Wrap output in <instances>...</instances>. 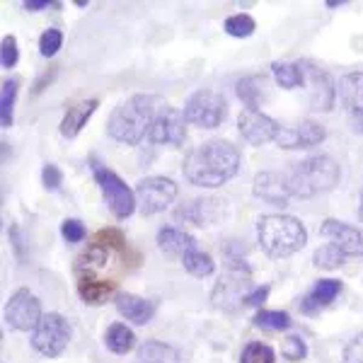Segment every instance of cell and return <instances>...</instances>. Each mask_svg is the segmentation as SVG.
I'll list each match as a JSON object with an SVG mask.
<instances>
[{
  "label": "cell",
  "instance_id": "6",
  "mask_svg": "<svg viewBox=\"0 0 363 363\" xmlns=\"http://www.w3.org/2000/svg\"><path fill=\"white\" fill-rule=\"evenodd\" d=\"M225 112H228L225 99L220 97L218 92L199 90L189 97V102H186L184 119L199 128H216L223 124Z\"/></svg>",
  "mask_w": 363,
  "mask_h": 363
},
{
  "label": "cell",
  "instance_id": "29",
  "mask_svg": "<svg viewBox=\"0 0 363 363\" xmlns=\"http://www.w3.org/2000/svg\"><path fill=\"white\" fill-rule=\"evenodd\" d=\"M17 78H8L3 85V99H0V114H3V126L13 124V104H15V95H17Z\"/></svg>",
  "mask_w": 363,
  "mask_h": 363
},
{
  "label": "cell",
  "instance_id": "35",
  "mask_svg": "<svg viewBox=\"0 0 363 363\" xmlns=\"http://www.w3.org/2000/svg\"><path fill=\"white\" fill-rule=\"evenodd\" d=\"M61 233H63V238L68 240V242H80V240L85 238V225L80 223V220H66V223L61 225Z\"/></svg>",
  "mask_w": 363,
  "mask_h": 363
},
{
  "label": "cell",
  "instance_id": "9",
  "mask_svg": "<svg viewBox=\"0 0 363 363\" xmlns=\"http://www.w3.org/2000/svg\"><path fill=\"white\" fill-rule=\"evenodd\" d=\"M95 179L102 186L104 201H107L109 211L119 218H128L136 211V194L126 186L124 179H119L112 169H104L95 165Z\"/></svg>",
  "mask_w": 363,
  "mask_h": 363
},
{
  "label": "cell",
  "instance_id": "23",
  "mask_svg": "<svg viewBox=\"0 0 363 363\" xmlns=\"http://www.w3.org/2000/svg\"><path fill=\"white\" fill-rule=\"evenodd\" d=\"M140 363H179V356L162 342H145L140 347Z\"/></svg>",
  "mask_w": 363,
  "mask_h": 363
},
{
  "label": "cell",
  "instance_id": "2",
  "mask_svg": "<svg viewBox=\"0 0 363 363\" xmlns=\"http://www.w3.org/2000/svg\"><path fill=\"white\" fill-rule=\"evenodd\" d=\"M167 109L165 99L157 95H133L121 107H116L109 116L107 131L114 140L128 145H138L143 138H148L150 126L155 119Z\"/></svg>",
  "mask_w": 363,
  "mask_h": 363
},
{
  "label": "cell",
  "instance_id": "20",
  "mask_svg": "<svg viewBox=\"0 0 363 363\" xmlns=\"http://www.w3.org/2000/svg\"><path fill=\"white\" fill-rule=\"evenodd\" d=\"M116 308L119 313L124 315L128 322L133 325H145L155 313V306L145 298H138V296H131V294H119L116 296Z\"/></svg>",
  "mask_w": 363,
  "mask_h": 363
},
{
  "label": "cell",
  "instance_id": "36",
  "mask_svg": "<svg viewBox=\"0 0 363 363\" xmlns=\"http://www.w3.org/2000/svg\"><path fill=\"white\" fill-rule=\"evenodd\" d=\"M0 58H3V66L5 68H13L17 63V44L13 37H5L3 39V49H0Z\"/></svg>",
  "mask_w": 363,
  "mask_h": 363
},
{
  "label": "cell",
  "instance_id": "10",
  "mask_svg": "<svg viewBox=\"0 0 363 363\" xmlns=\"http://www.w3.org/2000/svg\"><path fill=\"white\" fill-rule=\"evenodd\" d=\"M42 303L39 298L32 294L29 289H20L17 294L10 298L8 306H5V320L13 330L20 332H34V327L42 320Z\"/></svg>",
  "mask_w": 363,
  "mask_h": 363
},
{
  "label": "cell",
  "instance_id": "8",
  "mask_svg": "<svg viewBox=\"0 0 363 363\" xmlns=\"http://www.w3.org/2000/svg\"><path fill=\"white\" fill-rule=\"evenodd\" d=\"M252 294L250 289V267L242 264V262H235V272L228 269V274L218 281L213 291V303L223 310H235L242 303H247V298Z\"/></svg>",
  "mask_w": 363,
  "mask_h": 363
},
{
  "label": "cell",
  "instance_id": "1",
  "mask_svg": "<svg viewBox=\"0 0 363 363\" xmlns=\"http://www.w3.org/2000/svg\"><path fill=\"white\" fill-rule=\"evenodd\" d=\"M184 177L203 189L223 186L240 169V153L228 140H208L191 150L184 160Z\"/></svg>",
  "mask_w": 363,
  "mask_h": 363
},
{
  "label": "cell",
  "instance_id": "34",
  "mask_svg": "<svg viewBox=\"0 0 363 363\" xmlns=\"http://www.w3.org/2000/svg\"><path fill=\"white\" fill-rule=\"evenodd\" d=\"M344 363H363V335L354 337L344 349Z\"/></svg>",
  "mask_w": 363,
  "mask_h": 363
},
{
  "label": "cell",
  "instance_id": "38",
  "mask_svg": "<svg viewBox=\"0 0 363 363\" xmlns=\"http://www.w3.org/2000/svg\"><path fill=\"white\" fill-rule=\"evenodd\" d=\"M267 286H262V289H257V291H252L250 294V298H247V306H259L262 301L267 298Z\"/></svg>",
  "mask_w": 363,
  "mask_h": 363
},
{
  "label": "cell",
  "instance_id": "26",
  "mask_svg": "<svg viewBox=\"0 0 363 363\" xmlns=\"http://www.w3.org/2000/svg\"><path fill=\"white\" fill-rule=\"evenodd\" d=\"M238 95L247 104V109H259V102H262V97H264L262 78H242L238 83Z\"/></svg>",
  "mask_w": 363,
  "mask_h": 363
},
{
  "label": "cell",
  "instance_id": "12",
  "mask_svg": "<svg viewBox=\"0 0 363 363\" xmlns=\"http://www.w3.org/2000/svg\"><path fill=\"white\" fill-rule=\"evenodd\" d=\"M238 128L242 133V138L250 140L252 145H264L269 140H277L279 133V126L274 124V119H269L259 109H247V107L240 112Z\"/></svg>",
  "mask_w": 363,
  "mask_h": 363
},
{
  "label": "cell",
  "instance_id": "31",
  "mask_svg": "<svg viewBox=\"0 0 363 363\" xmlns=\"http://www.w3.org/2000/svg\"><path fill=\"white\" fill-rule=\"evenodd\" d=\"M225 32L230 37H250L255 32V20L250 15H233L225 20Z\"/></svg>",
  "mask_w": 363,
  "mask_h": 363
},
{
  "label": "cell",
  "instance_id": "30",
  "mask_svg": "<svg viewBox=\"0 0 363 363\" xmlns=\"http://www.w3.org/2000/svg\"><path fill=\"white\" fill-rule=\"evenodd\" d=\"M274 361H277L274 359V351L262 342L247 344L242 351V359H240V363H274Z\"/></svg>",
  "mask_w": 363,
  "mask_h": 363
},
{
  "label": "cell",
  "instance_id": "18",
  "mask_svg": "<svg viewBox=\"0 0 363 363\" xmlns=\"http://www.w3.org/2000/svg\"><path fill=\"white\" fill-rule=\"evenodd\" d=\"M339 95L354 119L363 116V73H349L339 80Z\"/></svg>",
  "mask_w": 363,
  "mask_h": 363
},
{
  "label": "cell",
  "instance_id": "16",
  "mask_svg": "<svg viewBox=\"0 0 363 363\" xmlns=\"http://www.w3.org/2000/svg\"><path fill=\"white\" fill-rule=\"evenodd\" d=\"M157 247L165 252L167 257H182V259H184L191 250H196V242H194V238L186 235L179 228L165 225L157 233Z\"/></svg>",
  "mask_w": 363,
  "mask_h": 363
},
{
  "label": "cell",
  "instance_id": "40",
  "mask_svg": "<svg viewBox=\"0 0 363 363\" xmlns=\"http://www.w3.org/2000/svg\"><path fill=\"white\" fill-rule=\"evenodd\" d=\"M356 121V128H359V131H363V116H361V119H354Z\"/></svg>",
  "mask_w": 363,
  "mask_h": 363
},
{
  "label": "cell",
  "instance_id": "3",
  "mask_svg": "<svg viewBox=\"0 0 363 363\" xmlns=\"http://www.w3.org/2000/svg\"><path fill=\"white\" fill-rule=\"evenodd\" d=\"M291 194L298 199H313L325 191H332L339 184V165L330 155H315L286 174Z\"/></svg>",
  "mask_w": 363,
  "mask_h": 363
},
{
  "label": "cell",
  "instance_id": "5",
  "mask_svg": "<svg viewBox=\"0 0 363 363\" xmlns=\"http://www.w3.org/2000/svg\"><path fill=\"white\" fill-rule=\"evenodd\" d=\"M70 342V325L58 313H46L32 332V347L42 356H61Z\"/></svg>",
  "mask_w": 363,
  "mask_h": 363
},
{
  "label": "cell",
  "instance_id": "27",
  "mask_svg": "<svg viewBox=\"0 0 363 363\" xmlns=\"http://www.w3.org/2000/svg\"><path fill=\"white\" fill-rule=\"evenodd\" d=\"M344 262H347V255L332 242L322 245V247L315 252V264L320 269H339Z\"/></svg>",
  "mask_w": 363,
  "mask_h": 363
},
{
  "label": "cell",
  "instance_id": "25",
  "mask_svg": "<svg viewBox=\"0 0 363 363\" xmlns=\"http://www.w3.org/2000/svg\"><path fill=\"white\" fill-rule=\"evenodd\" d=\"M182 262H184L186 272H189L191 277H199V279L211 277V274L216 272V262L211 259L206 252H201V250H191Z\"/></svg>",
  "mask_w": 363,
  "mask_h": 363
},
{
  "label": "cell",
  "instance_id": "13",
  "mask_svg": "<svg viewBox=\"0 0 363 363\" xmlns=\"http://www.w3.org/2000/svg\"><path fill=\"white\" fill-rule=\"evenodd\" d=\"M325 140V128L315 121H301L296 126H279L277 143L286 150H301L313 148Z\"/></svg>",
  "mask_w": 363,
  "mask_h": 363
},
{
  "label": "cell",
  "instance_id": "39",
  "mask_svg": "<svg viewBox=\"0 0 363 363\" xmlns=\"http://www.w3.org/2000/svg\"><path fill=\"white\" fill-rule=\"evenodd\" d=\"M25 8L34 13V10H46L49 8V3H44V0H29V3H25Z\"/></svg>",
  "mask_w": 363,
  "mask_h": 363
},
{
  "label": "cell",
  "instance_id": "15",
  "mask_svg": "<svg viewBox=\"0 0 363 363\" xmlns=\"http://www.w3.org/2000/svg\"><path fill=\"white\" fill-rule=\"evenodd\" d=\"M255 194L267 203H277V206H284L289 203V199L294 196L289 189V179L286 174L279 172H259L255 177V184H252Z\"/></svg>",
  "mask_w": 363,
  "mask_h": 363
},
{
  "label": "cell",
  "instance_id": "7",
  "mask_svg": "<svg viewBox=\"0 0 363 363\" xmlns=\"http://www.w3.org/2000/svg\"><path fill=\"white\" fill-rule=\"evenodd\" d=\"M177 184L167 177H145L136 189V208L140 216H153L172 206L177 199Z\"/></svg>",
  "mask_w": 363,
  "mask_h": 363
},
{
  "label": "cell",
  "instance_id": "11",
  "mask_svg": "<svg viewBox=\"0 0 363 363\" xmlns=\"http://www.w3.org/2000/svg\"><path fill=\"white\" fill-rule=\"evenodd\" d=\"M186 138V119L177 109L167 107L150 126L148 140L153 145H182Z\"/></svg>",
  "mask_w": 363,
  "mask_h": 363
},
{
  "label": "cell",
  "instance_id": "32",
  "mask_svg": "<svg viewBox=\"0 0 363 363\" xmlns=\"http://www.w3.org/2000/svg\"><path fill=\"white\" fill-rule=\"evenodd\" d=\"M61 44H63V34L58 32V29H46L42 34V39H39V51H42V56L51 58L58 54Z\"/></svg>",
  "mask_w": 363,
  "mask_h": 363
},
{
  "label": "cell",
  "instance_id": "14",
  "mask_svg": "<svg viewBox=\"0 0 363 363\" xmlns=\"http://www.w3.org/2000/svg\"><path fill=\"white\" fill-rule=\"evenodd\" d=\"M322 235L330 238V242L337 245L347 257H363V235L356 228L330 218L322 223Z\"/></svg>",
  "mask_w": 363,
  "mask_h": 363
},
{
  "label": "cell",
  "instance_id": "37",
  "mask_svg": "<svg viewBox=\"0 0 363 363\" xmlns=\"http://www.w3.org/2000/svg\"><path fill=\"white\" fill-rule=\"evenodd\" d=\"M42 182H44L46 189H56V186H61V172H58V167L46 165L44 172H42Z\"/></svg>",
  "mask_w": 363,
  "mask_h": 363
},
{
  "label": "cell",
  "instance_id": "21",
  "mask_svg": "<svg viewBox=\"0 0 363 363\" xmlns=\"http://www.w3.org/2000/svg\"><path fill=\"white\" fill-rule=\"evenodd\" d=\"M310 73V90H313V107L318 112H327L332 109V99H335V87H332V80L322 73L320 68L313 66H303Z\"/></svg>",
  "mask_w": 363,
  "mask_h": 363
},
{
  "label": "cell",
  "instance_id": "19",
  "mask_svg": "<svg viewBox=\"0 0 363 363\" xmlns=\"http://www.w3.org/2000/svg\"><path fill=\"white\" fill-rule=\"evenodd\" d=\"M99 107V99L92 97V99H85V102L80 104H73V107L68 109L66 116L61 119V133L66 138H75L80 133V128L87 124V119H90L92 114H95V109Z\"/></svg>",
  "mask_w": 363,
  "mask_h": 363
},
{
  "label": "cell",
  "instance_id": "4",
  "mask_svg": "<svg viewBox=\"0 0 363 363\" xmlns=\"http://www.w3.org/2000/svg\"><path fill=\"white\" fill-rule=\"evenodd\" d=\"M257 235H259L262 250L272 257H291L294 252L303 250L308 240L301 220L284 213L262 216L257 223Z\"/></svg>",
  "mask_w": 363,
  "mask_h": 363
},
{
  "label": "cell",
  "instance_id": "22",
  "mask_svg": "<svg viewBox=\"0 0 363 363\" xmlns=\"http://www.w3.org/2000/svg\"><path fill=\"white\" fill-rule=\"evenodd\" d=\"M104 344H107V349L114 351V354H128V351L133 349V344H136V337H133V332L128 330L126 325H119V322H114V325L107 330Z\"/></svg>",
  "mask_w": 363,
  "mask_h": 363
},
{
  "label": "cell",
  "instance_id": "28",
  "mask_svg": "<svg viewBox=\"0 0 363 363\" xmlns=\"http://www.w3.org/2000/svg\"><path fill=\"white\" fill-rule=\"evenodd\" d=\"M255 322L262 330H269V332H281L291 327V318L286 313H281V310H262L255 318Z\"/></svg>",
  "mask_w": 363,
  "mask_h": 363
},
{
  "label": "cell",
  "instance_id": "17",
  "mask_svg": "<svg viewBox=\"0 0 363 363\" xmlns=\"http://www.w3.org/2000/svg\"><path fill=\"white\" fill-rule=\"evenodd\" d=\"M342 294V284L337 279H322L315 284V289L310 291L308 298L303 301V313L313 315V313H320L322 308L332 306L337 301V296Z\"/></svg>",
  "mask_w": 363,
  "mask_h": 363
},
{
  "label": "cell",
  "instance_id": "24",
  "mask_svg": "<svg viewBox=\"0 0 363 363\" xmlns=\"http://www.w3.org/2000/svg\"><path fill=\"white\" fill-rule=\"evenodd\" d=\"M272 70H274L277 83L281 87H286V90H291V87H301L303 80H306V75H303V66H298V63L279 61V63H274Z\"/></svg>",
  "mask_w": 363,
  "mask_h": 363
},
{
  "label": "cell",
  "instance_id": "33",
  "mask_svg": "<svg viewBox=\"0 0 363 363\" xmlns=\"http://www.w3.org/2000/svg\"><path fill=\"white\" fill-rule=\"evenodd\" d=\"M281 351H284V356L289 361H303L306 359V344H303V339L301 337H296V335H291V337H286L284 339V344H281Z\"/></svg>",
  "mask_w": 363,
  "mask_h": 363
}]
</instances>
